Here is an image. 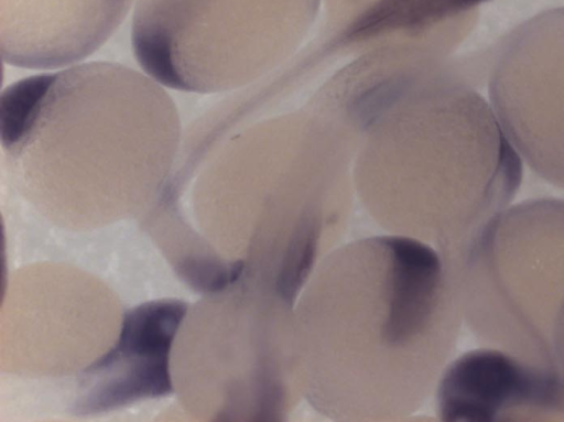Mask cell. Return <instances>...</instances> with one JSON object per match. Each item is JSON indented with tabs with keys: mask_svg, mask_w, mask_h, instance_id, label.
Here are the masks:
<instances>
[{
	"mask_svg": "<svg viewBox=\"0 0 564 422\" xmlns=\"http://www.w3.org/2000/svg\"><path fill=\"white\" fill-rule=\"evenodd\" d=\"M443 258L462 315L478 337L557 368L564 334V201L506 208Z\"/></svg>",
	"mask_w": 564,
	"mask_h": 422,
	"instance_id": "3957f363",
	"label": "cell"
},
{
	"mask_svg": "<svg viewBox=\"0 0 564 422\" xmlns=\"http://www.w3.org/2000/svg\"><path fill=\"white\" fill-rule=\"evenodd\" d=\"M489 94L520 158L564 188V8L509 37L492 65Z\"/></svg>",
	"mask_w": 564,
	"mask_h": 422,
	"instance_id": "5b68a950",
	"label": "cell"
},
{
	"mask_svg": "<svg viewBox=\"0 0 564 422\" xmlns=\"http://www.w3.org/2000/svg\"><path fill=\"white\" fill-rule=\"evenodd\" d=\"M318 0H135L131 42L164 87L212 94L254 77L278 24L305 28Z\"/></svg>",
	"mask_w": 564,
	"mask_h": 422,
	"instance_id": "277c9868",
	"label": "cell"
},
{
	"mask_svg": "<svg viewBox=\"0 0 564 422\" xmlns=\"http://www.w3.org/2000/svg\"><path fill=\"white\" fill-rule=\"evenodd\" d=\"M436 405L447 422L564 420V375L507 349H475L444 368Z\"/></svg>",
	"mask_w": 564,
	"mask_h": 422,
	"instance_id": "8992f818",
	"label": "cell"
},
{
	"mask_svg": "<svg viewBox=\"0 0 564 422\" xmlns=\"http://www.w3.org/2000/svg\"><path fill=\"white\" fill-rule=\"evenodd\" d=\"M186 313L177 300L153 301L126 312L118 343L84 371L79 413L107 411L172 391L169 353Z\"/></svg>",
	"mask_w": 564,
	"mask_h": 422,
	"instance_id": "ba28073f",
	"label": "cell"
},
{
	"mask_svg": "<svg viewBox=\"0 0 564 422\" xmlns=\"http://www.w3.org/2000/svg\"><path fill=\"white\" fill-rule=\"evenodd\" d=\"M462 316L445 261L427 242L392 234L338 248L293 312L299 391L339 420L406 416L437 383Z\"/></svg>",
	"mask_w": 564,
	"mask_h": 422,
	"instance_id": "6da1fadb",
	"label": "cell"
},
{
	"mask_svg": "<svg viewBox=\"0 0 564 422\" xmlns=\"http://www.w3.org/2000/svg\"><path fill=\"white\" fill-rule=\"evenodd\" d=\"M1 150L36 195L116 206L144 197L181 147L164 86L111 62L75 64L9 85L0 102Z\"/></svg>",
	"mask_w": 564,
	"mask_h": 422,
	"instance_id": "7a4b0ae2",
	"label": "cell"
},
{
	"mask_svg": "<svg viewBox=\"0 0 564 422\" xmlns=\"http://www.w3.org/2000/svg\"><path fill=\"white\" fill-rule=\"evenodd\" d=\"M133 0H0V52L37 71L78 64L102 46Z\"/></svg>",
	"mask_w": 564,
	"mask_h": 422,
	"instance_id": "52a82bcc",
	"label": "cell"
},
{
	"mask_svg": "<svg viewBox=\"0 0 564 422\" xmlns=\"http://www.w3.org/2000/svg\"><path fill=\"white\" fill-rule=\"evenodd\" d=\"M332 10L352 12L349 29L359 33L387 30L465 29L489 0H328Z\"/></svg>",
	"mask_w": 564,
	"mask_h": 422,
	"instance_id": "9c48e42d",
	"label": "cell"
}]
</instances>
